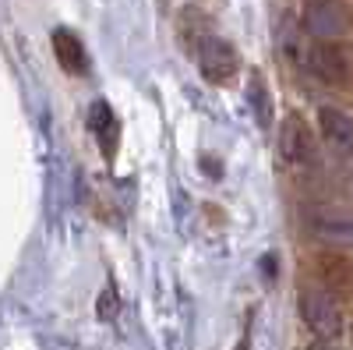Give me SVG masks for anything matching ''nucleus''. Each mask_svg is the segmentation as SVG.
<instances>
[{
    "mask_svg": "<svg viewBox=\"0 0 353 350\" xmlns=\"http://www.w3.org/2000/svg\"><path fill=\"white\" fill-rule=\"evenodd\" d=\"M318 269L329 294H353V262H346L343 255H321Z\"/></svg>",
    "mask_w": 353,
    "mask_h": 350,
    "instance_id": "10",
    "label": "nucleus"
},
{
    "mask_svg": "<svg viewBox=\"0 0 353 350\" xmlns=\"http://www.w3.org/2000/svg\"><path fill=\"white\" fill-rule=\"evenodd\" d=\"M279 156L290 166H311L314 163V135L301 117H286L279 128Z\"/></svg>",
    "mask_w": 353,
    "mask_h": 350,
    "instance_id": "6",
    "label": "nucleus"
},
{
    "mask_svg": "<svg viewBox=\"0 0 353 350\" xmlns=\"http://www.w3.org/2000/svg\"><path fill=\"white\" fill-rule=\"evenodd\" d=\"M297 311H301V322L314 333V340H339L346 333V315H343L336 294H329L325 286L301 290Z\"/></svg>",
    "mask_w": 353,
    "mask_h": 350,
    "instance_id": "1",
    "label": "nucleus"
},
{
    "mask_svg": "<svg viewBox=\"0 0 353 350\" xmlns=\"http://www.w3.org/2000/svg\"><path fill=\"white\" fill-rule=\"evenodd\" d=\"M318 131L329 142V149L339 156H353V117L339 106H321L318 110Z\"/></svg>",
    "mask_w": 353,
    "mask_h": 350,
    "instance_id": "7",
    "label": "nucleus"
},
{
    "mask_svg": "<svg viewBox=\"0 0 353 350\" xmlns=\"http://www.w3.org/2000/svg\"><path fill=\"white\" fill-rule=\"evenodd\" d=\"M251 99H254V113H258V121L261 124H269V96H265V85L254 78L251 81Z\"/></svg>",
    "mask_w": 353,
    "mask_h": 350,
    "instance_id": "11",
    "label": "nucleus"
},
{
    "mask_svg": "<svg viewBox=\"0 0 353 350\" xmlns=\"http://www.w3.org/2000/svg\"><path fill=\"white\" fill-rule=\"evenodd\" d=\"M237 350H248V336H244V340H241V343H237Z\"/></svg>",
    "mask_w": 353,
    "mask_h": 350,
    "instance_id": "13",
    "label": "nucleus"
},
{
    "mask_svg": "<svg viewBox=\"0 0 353 350\" xmlns=\"http://www.w3.org/2000/svg\"><path fill=\"white\" fill-rule=\"evenodd\" d=\"M304 28L314 39H339L350 32V8L346 0H307Z\"/></svg>",
    "mask_w": 353,
    "mask_h": 350,
    "instance_id": "4",
    "label": "nucleus"
},
{
    "mask_svg": "<svg viewBox=\"0 0 353 350\" xmlns=\"http://www.w3.org/2000/svg\"><path fill=\"white\" fill-rule=\"evenodd\" d=\"M307 350H343V347H336V340H314Z\"/></svg>",
    "mask_w": 353,
    "mask_h": 350,
    "instance_id": "12",
    "label": "nucleus"
},
{
    "mask_svg": "<svg viewBox=\"0 0 353 350\" xmlns=\"http://www.w3.org/2000/svg\"><path fill=\"white\" fill-rule=\"evenodd\" d=\"M198 68L212 85H226L241 68V57L233 50V43H226L223 36H205L198 46Z\"/></svg>",
    "mask_w": 353,
    "mask_h": 350,
    "instance_id": "5",
    "label": "nucleus"
},
{
    "mask_svg": "<svg viewBox=\"0 0 353 350\" xmlns=\"http://www.w3.org/2000/svg\"><path fill=\"white\" fill-rule=\"evenodd\" d=\"M53 53H57V61H61V68L68 75H74V78L88 75V53L71 28H57L53 32Z\"/></svg>",
    "mask_w": 353,
    "mask_h": 350,
    "instance_id": "9",
    "label": "nucleus"
},
{
    "mask_svg": "<svg viewBox=\"0 0 353 350\" xmlns=\"http://www.w3.org/2000/svg\"><path fill=\"white\" fill-rule=\"evenodd\" d=\"M88 128H92L103 156L113 159L117 142H121V124H117V117H113V110H110L106 99H96V103H92V110H88Z\"/></svg>",
    "mask_w": 353,
    "mask_h": 350,
    "instance_id": "8",
    "label": "nucleus"
},
{
    "mask_svg": "<svg viewBox=\"0 0 353 350\" xmlns=\"http://www.w3.org/2000/svg\"><path fill=\"white\" fill-rule=\"evenodd\" d=\"M304 226L314 241L332 248H353V213L336 206H314L304 213Z\"/></svg>",
    "mask_w": 353,
    "mask_h": 350,
    "instance_id": "3",
    "label": "nucleus"
},
{
    "mask_svg": "<svg viewBox=\"0 0 353 350\" xmlns=\"http://www.w3.org/2000/svg\"><path fill=\"white\" fill-rule=\"evenodd\" d=\"M307 68L325 85H350L353 81V53L339 39H314L307 50Z\"/></svg>",
    "mask_w": 353,
    "mask_h": 350,
    "instance_id": "2",
    "label": "nucleus"
}]
</instances>
